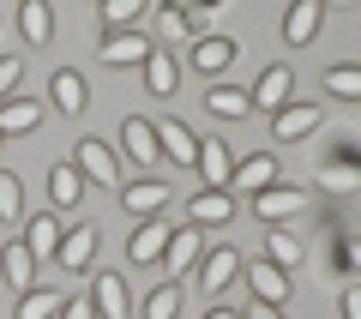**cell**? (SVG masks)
<instances>
[{"label":"cell","mask_w":361,"mask_h":319,"mask_svg":"<svg viewBox=\"0 0 361 319\" xmlns=\"http://www.w3.org/2000/svg\"><path fill=\"white\" fill-rule=\"evenodd\" d=\"M73 169H78L85 181H97V187L121 193V157H115V145L97 139V133H85V139L73 145Z\"/></svg>","instance_id":"1"},{"label":"cell","mask_w":361,"mask_h":319,"mask_svg":"<svg viewBox=\"0 0 361 319\" xmlns=\"http://www.w3.org/2000/svg\"><path fill=\"white\" fill-rule=\"evenodd\" d=\"M307 205H313V199H307L301 187H289V181H271L265 193H253V217L265 223V229H289V223H295Z\"/></svg>","instance_id":"2"},{"label":"cell","mask_w":361,"mask_h":319,"mask_svg":"<svg viewBox=\"0 0 361 319\" xmlns=\"http://www.w3.org/2000/svg\"><path fill=\"white\" fill-rule=\"evenodd\" d=\"M205 247H211V235L205 229H193V223H180V229H169V247H163V277L169 283H180V277H193V265L205 259Z\"/></svg>","instance_id":"3"},{"label":"cell","mask_w":361,"mask_h":319,"mask_svg":"<svg viewBox=\"0 0 361 319\" xmlns=\"http://www.w3.org/2000/svg\"><path fill=\"white\" fill-rule=\"evenodd\" d=\"M247 102H253V115H277L283 102H295V66H283V61L259 66V78H253V90H247Z\"/></svg>","instance_id":"4"},{"label":"cell","mask_w":361,"mask_h":319,"mask_svg":"<svg viewBox=\"0 0 361 319\" xmlns=\"http://www.w3.org/2000/svg\"><path fill=\"white\" fill-rule=\"evenodd\" d=\"M325 127V109L313 97H295V102H283L277 115H271V139L277 145H295V139H313V133Z\"/></svg>","instance_id":"5"},{"label":"cell","mask_w":361,"mask_h":319,"mask_svg":"<svg viewBox=\"0 0 361 319\" xmlns=\"http://www.w3.org/2000/svg\"><path fill=\"white\" fill-rule=\"evenodd\" d=\"M241 265H247V259L235 253V247L211 241V247H205V259H199V265H193V283H199V289H205V295H223V289H229L235 277H241Z\"/></svg>","instance_id":"6"},{"label":"cell","mask_w":361,"mask_h":319,"mask_svg":"<svg viewBox=\"0 0 361 319\" xmlns=\"http://www.w3.org/2000/svg\"><path fill=\"white\" fill-rule=\"evenodd\" d=\"M97 247H103V229H97V223H73V229L61 235V247H54V265L78 277V271L97 265Z\"/></svg>","instance_id":"7"},{"label":"cell","mask_w":361,"mask_h":319,"mask_svg":"<svg viewBox=\"0 0 361 319\" xmlns=\"http://www.w3.org/2000/svg\"><path fill=\"white\" fill-rule=\"evenodd\" d=\"M205 193H229V175H235V145L229 139H199V157H193Z\"/></svg>","instance_id":"8"},{"label":"cell","mask_w":361,"mask_h":319,"mask_svg":"<svg viewBox=\"0 0 361 319\" xmlns=\"http://www.w3.org/2000/svg\"><path fill=\"white\" fill-rule=\"evenodd\" d=\"M235 54H241V42H235V37H223V30H211V37H199L193 49H187V61H193L199 73H205L211 85H217V78L235 66Z\"/></svg>","instance_id":"9"},{"label":"cell","mask_w":361,"mask_h":319,"mask_svg":"<svg viewBox=\"0 0 361 319\" xmlns=\"http://www.w3.org/2000/svg\"><path fill=\"white\" fill-rule=\"evenodd\" d=\"M151 49H157V42L145 37V30H109V37L97 42V61L121 73V66H145V54H151Z\"/></svg>","instance_id":"10"},{"label":"cell","mask_w":361,"mask_h":319,"mask_svg":"<svg viewBox=\"0 0 361 319\" xmlns=\"http://www.w3.org/2000/svg\"><path fill=\"white\" fill-rule=\"evenodd\" d=\"M121 205H127L133 217H163L169 211V181H157V175H139V181H121Z\"/></svg>","instance_id":"11"},{"label":"cell","mask_w":361,"mask_h":319,"mask_svg":"<svg viewBox=\"0 0 361 319\" xmlns=\"http://www.w3.org/2000/svg\"><path fill=\"white\" fill-rule=\"evenodd\" d=\"M90 307H97V319H127L133 313V295H127V277L121 271H97V283H90Z\"/></svg>","instance_id":"12"},{"label":"cell","mask_w":361,"mask_h":319,"mask_svg":"<svg viewBox=\"0 0 361 319\" xmlns=\"http://www.w3.org/2000/svg\"><path fill=\"white\" fill-rule=\"evenodd\" d=\"M49 102L61 109V115H85V109H90L85 73H78V66H54V73H49Z\"/></svg>","instance_id":"13"},{"label":"cell","mask_w":361,"mask_h":319,"mask_svg":"<svg viewBox=\"0 0 361 319\" xmlns=\"http://www.w3.org/2000/svg\"><path fill=\"white\" fill-rule=\"evenodd\" d=\"M157 151H163L169 163L193 169V157H199V133L187 127V121H180V115H169V121H157Z\"/></svg>","instance_id":"14"},{"label":"cell","mask_w":361,"mask_h":319,"mask_svg":"<svg viewBox=\"0 0 361 319\" xmlns=\"http://www.w3.org/2000/svg\"><path fill=\"white\" fill-rule=\"evenodd\" d=\"M187 223H193V229H229L235 223V193H193V199H187Z\"/></svg>","instance_id":"15"},{"label":"cell","mask_w":361,"mask_h":319,"mask_svg":"<svg viewBox=\"0 0 361 319\" xmlns=\"http://www.w3.org/2000/svg\"><path fill=\"white\" fill-rule=\"evenodd\" d=\"M319 30H325V6L319 0H289V13H283V42L289 49H307Z\"/></svg>","instance_id":"16"},{"label":"cell","mask_w":361,"mask_h":319,"mask_svg":"<svg viewBox=\"0 0 361 319\" xmlns=\"http://www.w3.org/2000/svg\"><path fill=\"white\" fill-rule=\"evenodd\" d=\"M121 151H127L139 169L163 163V151H157V121H145V115H127V121H121Z\"/></svg>","instance_id":"17"},{"label":"cell","mask_w":361,"mask_h":319,"mask_svg":"<svg viewBox=\"0 0 361 319\" xmlns=\"http://www.w3.org/2000/svg\"><path fill=\"white\" fill-rule=\"evenodd\" d=\"M271 181H277V151H253V157H235L229 193H265Z\"/></svg>","instance_id":"18"},{"label":"cell","mask_w":361,"mask_h":319,"mask_svg":"<svg viewBox=\"0 0 361 319\" xmlns=\"http://www.w3.org/2000/svg\"><path fill=\"white\" fill-rule=\"evenodd\" d=\"M163 247H169V217L133 223V235H127V259H133V265H157V259H163Z\"/></svg>","instance_id":"19"},{"label":"cell","mask_w":361,"mask_h":319,"mask_svg":"<svg viewBox=\"0 0 361 319\" xmlns=\"http://www.w3.org/2000/svg\"><path fill=\"white\" fill-rule=\"evenodd\" d=\"M241 277H247V289H253V301H265V307H283L289 301V271L253 259V265H241Z\"/></svg>","instance_id":"20"},{"label":"cell","mask_w":361,"mask_h":319,"mask_svg":"<svg viewBox=\"0 0 361 319\" xmlns=\"http://www.w3.org/2000/svg\"><path fill=\"white\" fill-rule=\"evenodd\" d=\"M0 277H6V289L30 295V289H37V253H30L25 241H6V247H0Z\"/></svg>","instance_id":"21"},{"label":"cell","mask_w":361,"mask_h":319,"mask_svg":"<svg viewBox=\"0 0 361 319\" xmlns=\"http://www.w3.org/2000/svg\"><path fill=\"white\" fill-rule=\"evenodd\" d=\"M42 127V102L37 97H6L0 102V139H25Z\"/></svg>","instance_id":"22"},{"label":"cell","mask_w":361,"mask_h":319,"mask_svg":"<svg viewBox=\"0 0 361 319\" xmlns=\"http://www.w3.org/2000/svg\"><path fill=\"white\" fill-rule=\"evenodd\" d=\"M139 73H145V90H151V97H175V85H180V61H175V49H151Z\"/></svg>","instance_id":"23"},{"label":"cell","mask_w":361,"mask_h":319,"mask_svg":"<svg viewBox=\"0 0 361 319\" xmlns=\"http://www.w3.org/2000/svg\"><path fill=\"white\" fill-rule=\"evenodd\" d=\"M61 217H54V211H37V217H25V235H18V241L30 247V253H37V265L42 259H54V247H61Z\"/></svg>","instance_id":"24"},{"label":"cell","mask_w":361,"mask_h":319,"mask_svg":"<svg viewBox=\"0 0 361 319\" xmlns=\"http://www.w3.org/2000/svg\"><path fill=\"white\" fill-rule=\"evenodd\" d=\"M18 37H25V49H49V42H54L49 0H25V6H18Z\"/></svg>","instance_id":"25"},{"label":"cell","mask_w":361,"mask_h":319,"mask_svg":"<svg viewBox=\"0 0 361 319\" xmlns=\"http://www.w3.org/2000/svg\"><path fill=\"white\" fill-rule=\"evenodd\" d=\"M205 115H217V121H247V115H253V102H247V90H241V85L217 78V85L205 90Z\"/></svg>","instance_id":"26"},{"label":"cell","mask_w":361,"mask_h":319,"mask_svg":"<svg viewBox=\"0 0 361 319\" xmlns=\"http://www.w3.org/2000/svg\"><path fill=\"white\" fill-rule=\"evenodd\" d=\"M301 259H307V247H301V235H295V229H265V265L295 271Z\"/></svg>","instance_id":"27"},{"label":"cell","mask_w":361,"mask_h":319,"mask_svg":"<svg viewBox=\"0 0 361 319\" xmlns=\"http://www.w3.org/2000/svg\"><path fill=\"white\" fill-rule=\"evenodd\" d=\"M49 199H54V211H73V205L85 199V175H78L73 163H54L49 169Z\"/></svg>","instance_id":"28"},{"label":"cell","mask_w":361,"mask_h":319,"mask_svg":"<svg viewBox=\"0 0 361 319\" xmlns=\"http://www.w3.org/2000/svg\"><path fill=\"white\" fill-rule=\"evenodd\" d=\"M319 85H325V97H337V102H361V66L331 61V66L319 73Z\"/></svg>","instance_id":"29"},{"label":"cell","mask_w":361,"mask_h":319,"mask_svg":"<svg viewBox=\"0 0 361 319\" xmlns=\"http://www.w3.org/2000/svg\"><path fill=\"white\" fill-rule=\"evenodd\" d=\"M61 307H66V295H61V289H30V295H18L13 319H54Z\"/></svg>","instance_id":"30"},{"label":"cell","mask_w":361,"mask_h":319,"mask_svg":"<svg viewBox=\"0 0 361 319\" xmlns=\"http://www.w3.org/2000/svg\"><path fill=\"white\" fill-rule=\"evenodd\" d=\"M180 295H187V289L163 277L151 295H145V319H180Z\"/></svg>","instance_id":"31"},{"label":"cell","mask_w":361,"mask_h":319,"mask_svg":"<svg viewBox=\"0 0 361 319\" xmlns=\"http://www.w3.org/2000/svg\"><path fill=\"white\" fill-rule=\"evenodd\" d=\"M0 223H25V181L0 169Z\"/></svg>","instance_id":"32"},{"label":"cell","mask_w":361,"mask_h":319,"mask_svg":"<svg viewBox=\"0 0 361 319\" xmlns=\"http://www.w3.org/2000/svg\"><path fill=\"white\" fill-rule=\"evenodd\" d=\"M319 187L325 193H355V169H349V145H337V157L319 169Z\"/></svg>","instance_id":"33"},{"label":"cell","mask_w":361,"mask_h":319,"mask_svg":"<svg viewBox=\"0 0 361 319\" xmlns=\"http://www.w3.org/2000/svg\"><path fill=\"white\" fill-rule=\"evenodd\" d=\"M139 13H145L139 0H103V37H109V30H133Z\"/></svg>","instance_id":"34"},{"label":"cell","mask_w":361,"mask_h":319,"mask_svg":"<svg viewBox=\"0 0 361 319\" xmlns=\"http://www.w3.org/2000/svg\"><path fill=\"white\" fill-rule=\"evenodd\" d=\"M157 30H163V42H187V37H193L187 6H163V13H157Z\"/></svg>","instance_id":"35"},{"label":"cell","mask_w":361,"mask_h":319,"mask_svg":"<svg viewBox=\"0 0 361 319\" xmlns=\"http://www.w3.org/2000/svg\"><path fill=\"white\" fill-rule=\"evenodd\" d=\"M18 78H25V54H0V102L18 97Z\"/></svg>","instance_id":"36"},{"label":"cell","mask_w":361,"mask_h":319,"mask_svg":"<svg viewBox=\"0 0 361 319\" xmlns=\"http://www.w3.org/2000/svg\"><path fill=\"white\" fill-rule=\"evenodd\" d=\"M54 319H97V307H90V295L78 289V295H66V307H61Z\"/></svg>","instance_id":"37"},{"label":"cell","mask_w":361,"mask_h":319,"mask_svg":"<svg viewBox=\"0 0 361 319\" xmlns=\"http://www.w3.org/2000/svg\"><path fill=\"white\" fill-rule=\"evenodd\" d=\"M337 313H343V319H361V289H355V283L337 295Z\"/></svg>","instance_id":"38"},{"label":"cell","mask_w":361,"mask_h":319,"mask_svg":"<svg viewBox=\"0 0 361 319\" xmlns=\"http://www.w3.org/2000/svg\"><path fill=\"white\" fill-rule=\"evenodd\" d=\"M241 319H283V307H265V301H253V307H247Z\"/></svg>","instance_id":"39"},{"label":"cell","mask_w":361,"mask_h":319,"mask_svg":"<svg viewBox=\"0 0 361 319\" xmlns=\"http://www.w3.org/2000/svg\"><path fill=\"white\" fill-rule=\"evenodd\" d=\"M205 319H241L235 307H205Z\"/></svg>","instance_id":"40"},{"label":"cell","mask_w":361,"mask_h":319,"mask_svg":"<svg viewBox=\"0 0 361 319\" xmlns=\"http://www.w3.org/2000/svg\"><path fill=\"white\" fill-rule=\"evenodd\" d=\"M0 145H6V139H0Z\"/></svg>","instance_id":"41"}]
</instances>
